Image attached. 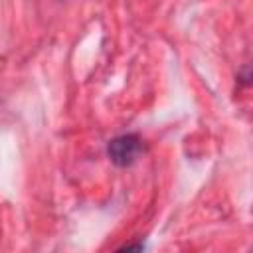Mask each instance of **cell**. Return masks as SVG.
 Masks as SVG:
<instances>
[{
  "mask_svg": "<svg viewBox=\"0 0 253 253\" xmlns=\"http://www.w3.org/2000/svg\"><path fill=\"white\" fill-rule=\"evenodd\" d=\"M144 154V140L138 132H123L107 142V156L119 168L132 166Z\"/></svg>",
  "mask_w": 253,
  "mask_h": 253,
  "instance_id": "obj_1",
  "label": "cell"
},
{
  "mask_svg": "<svg viewBox=\"0 0 253 253\" xmlns=\"http://www.w3.org/2000/svg\"><path fill=\"white\" fill-rule=\"evenodd\" d=\"M142 249H144L142 243H130V245H123V247H119V251H142Z\"/></svg>",
  "mask_w": 253,
  "mask_h": 253,
  "instance_id": "obj_2",
  "label": "cell"
}]
</instances>
